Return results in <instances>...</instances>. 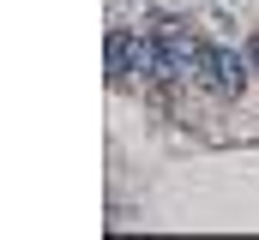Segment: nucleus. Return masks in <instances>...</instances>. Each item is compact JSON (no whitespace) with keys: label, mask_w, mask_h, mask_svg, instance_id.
<instances>
[{"label":"nucleus","mask_w":259,"mask_h":240,"mask_svg":"<svg viewBox=\"0 0 259 240\" xmlns=\"http://www.w3.org/2000/svg\"><path fill=\"white\" fill-rule=\"evenodd\" d=\"M193 72H199V84L217 96V102H235L241 90H247V54H235V48H217V42H205L199 48V60H193Z\"/></svg>","instance_id":"1"},{"label":"nucleus","mask_w":259,"mask_h":240,"mask_svg":"<svg viewBox=\"0 0 259 240\" xmlns=\"http://www.w3.org/2000/svg\"><path fill=\"white\" fill-rule=\"evenodd\" d=\"M103 66H109V84L121 90L133 72H139V36H127L121 24L109 30V42H103Z\"/></svg>","instance_id":"2"},{"label":"nucleus","mask_w":259,"mask_h":240,"mask_svg":"<svg viewBox=\"0 0 259 240\" xmlns=\"http://www.w3.org/2000/svg\"><path fill=\"white\" fill-rule=\"evenodd\" d=\"M247 66H253V72H259V36H253V42H247Z\"/></svg>","instance_id":"3"}]
</instances>
